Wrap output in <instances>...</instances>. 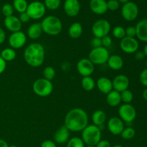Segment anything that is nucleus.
<instances>
[{
	"mask_svg": "<svg viewBox=\"0 0 147 147\" xmlns=\"http://www.w3.org/2000/svg\"><path fill=\"white\" fill-rule=\"evenodd\" d=\"M85 147H96V146H86Z\"/></svg>",
	"mask_w": 147,
	"mask_h": 147,
	"instance_id": "54",
	"label": "nucleus"
},
{
	"mask_svg": "<svg viewBox=\"0 0 147 147\" xmlns=\"http://www.w3.org/2000/svg\"><path fill=\"white\" fill-rule=\"evenodd\" d=\"M142 97H143V98L145 100H146L147 101V88L144 90L143 93H142Z\"/></svg>",
	"mask_w": 147,
	"mask_h": 147,
	"instance_id": "49",
	"label": "nucleus"
},
{
	"mask_svg": "<svg viewBox=\"0 0 147 147\" xmlns=\"http://www.w3.org/2000/svg\"><path fill=\"white\" fill-rule=\"evenodd\" d=\"M120 3H122V4H125V3L129 1V0H118Z\"/></svg>",
	"mask_w": 147,
	"mask_h": 147,
	"instance_id": "51",
	"label": "nucleus"
},
{
	"mask_svg": "<svg viewBox=\"0 0 147 147\" xmlns=\"http://www.w3.org/2000/svg\"><path fill=\"white\" fill-rule=\"evenodd\" d=\"M83 34V27L79 22H74L68 29V34L71 38L78 39Z\"/></svg>",
	"mask_w": 147,
	"mask_h": 147,
	"instance_id": "26",
	"label": "nucleus"
},
{
	"mask_svg": "<svg viewBox=\"0 0 147 147\" xmlns=\"http://www.w3.org/2000/svg\"><path fill=\"white\" fill-rule=\"evenodd\" d=\"M113 37L119 40H121L123 37H126V32H125V29L121 26H116L113 29L112 31Z\"/></svg>",
	"mask_w": 147,
	"mask_h": 147,
	"instance_id": "33",
	"label": "nucleus"
},
{
	"mask_svg": "<svg viewBox=\"0 0 147 147\" xmlns=\"http://www.w3.org/2000/svg\"><path fill=\"white\" fill-rule=\"evenodd\" d=\"M88 125V113L80 108H75L67 112L64 126L70 131H82Z\"/></svg>",
	"mask_w": 147,
	"mask_h": 147,
	"instance_id": "1",
	"label": "nucleus"
},
{
	"mask_svg": "<svg viewBox=\"0 0 147 147\" xmlns=\"http://www.w3.org/2000/svg\"><path fill=\"white\" fill-rule=\"evenodd\" d=\"M45 51L40 43L33 42L29 45L24 51V59L27 65L33 67H38L45 61Z\"/></svg>",
	"mask_w": 147,
	"mask_h": 147,
	"instance_id": "2",
	"label": "nucleus"
},
{
	"mask_svg": "<svg viewBox=\"0 0 147 147\" xmlns=\"http://www.w3.org/2000/svg\"><path fill=\"white\" fill-rule=\"evenodd\" d=\"M40 147H57L56 143L51 140H45L42 142Z\"/></svg>",
	"mask_w": 147,
	"mask_h": 147,
	"instance_id": "43",
	"label": "nucleus"
},
{
	"mask_svg": "<svg viewBox=\"0 0 147 147\" xmlns=\"http://www.w3.org/2000/svg\"><path fill=\"white\" fill-rule=\"evenodd\" d=\"M78 72L83 77L90 76L95 70V65L88 58H82L78 62L76 65Z\"/></svg>",
	"mask_w": 147,
	"mask_h": 147,
	"instance_id": "12",
	"label": "nucleus"
},
{
	"mask_svg": "<svg viewBox=\"0 0 147 147\" xmlns=\"http://www.w3.org/2000/svg\"><path fill=\"white\" fill-rule=\"evenodd\" d=\"M121 102L123 103H131L134 99V94L131 90L129 89L121 92Z\"/></svg>",
	"mask_w": 147,
	"mask_h": 147,
	"instance_id": "32",
	"label": "nucleus"
},
{
	"mask_svg": "<svg viewBox=\"0 0 147 147\" xmlns=\"http://www.w3.org/2000/svg\"><path fill=\"white\" fill-rule=\"evenodd\" d=\"M61 0H45V6L50 10H55L59 8Z\"/></svg>",
	"mask_w": 147,
	"mask_h": 147,
	"instance_id": "35",
	"label": "nucleus"
},
{
	"mask_svg": "<svg viewBox=\"0 0 147 147\" xmlns=\"http://www.w3.org/2000/svg\"><path fill=\"white\" fill-rule=\"evenodd\" d=\"M27 42V35L23 32L18 31L12 32L9 37V44L10 47L15 49H20L24 47Z\"/></svg>",
	"mask_w": 147,
	"mask_h": 147,
	"instance_id": "13",
	"label": "nucleus"
},
{
	"mask_svg": "<svg viewBox=\"0 0 147 147\" xmlns=\"http://www.w3.org/2000/svg\"><path fill=\"white\" fill-rule=\"evenodd\" d=\"M34 93L40 97H47L50 96L53 90V84L50 80L44 78L37 79L32 85Z\"/></svg>",
	"mask_w": 147,
	"mask_h": 147,
	"instance_id": "5",
	"label": "nucleus"
},
{
	"mask_svg": "<svg viewBox=\"0 0 147 147\" xmlns=\"http://www.w3.org/2000/svg\"><path fill=\"white\" fill-rule=\"evenodd\" d=\"M120 7V2L118 0H109L107 1L108 9L111 11H116Z\"/></svg>",
	"mask_w": 147,
	"mask_h": 147,
	"instance_id": "37",
	"label": "nucleus"
},
{
	"mask_svg": "<svg viewBox=\"0 0 147 147\" xmlns=\"http://www.w3.org/2000/svg\"><path fill=\"white\" fill-rule=\"evenodd\" d=\"M26 12L32 20H40L44 17L46 12V7L44 3L39 1H34L28 4Z\"/></svg>",
	"mask_w": 147,
	"mask_h": 147,
	"instance_id": "8",
	"label": "nucleus"
},
{
	"mask_svg": "<svg viewBox=\"0 0 147 147\" xmlns=\"http://www.w3.org/2000/svg\"><path fill=\"white\" fill-rule=\"evenodd\" d=\"M65 14L69 17H76L79 14L80 4L78 0H65L63 5Z\"/></svg>",
	"mask_w": 147,
	"mask_h": 147,
	"instance_id": "16",
	"label": "nucleus"
},
{
	"mask_svg": "<svg viewBox=\"0 0 147 147\" xmlns=\"http://www.w3.org/2000/svg\"><path fill=\"white\" fill-rule=\"evenodd\" d=\"M6 40V33L2 28L0 27V45L3 44Z\"/></svg>",
	"mask_w": 147,
	"mask_h": 147,
	"instance_id": "47",
	"label": "nucleus"
},
{
	"mask_svg": "<svg viewBox=\"0 0 147 147\" xmlns=\"http://www.w3.org/2000/svg\"><path fill=\"white\" fill-rule=\"evenodd\" d=\"M28 4L27 0H14L12 6L14 9L21 14L27 11Z\"/></svg>",
	"mask_w": 147,
	"mask_h": 147,
	"instance_id": "29",
	"label": "nucleus"
},
{
	"mask_svg": "<svg viewBox=\"0 0 147 147\" xmlns=\"http://www.w3.org/2000/svg\"><path fill=\"white\" fill-rule=\"evenodd\" d=\"M4 24L6 28L9 31L12 32L20 31L22 28V24L19 17H15L14 15L9 16V17H5L4 20Z\"/></svg>",
	"mask_w": 147,
	"mask_h": 147,
	"instance_id": "17",
	"label": "nucleus"
},
{
	"mask_svg": "<svg viewBox=\"0 0 147 147\" xmlns=\"http://www.w3.org/2000/svg\"><path fill=\"white\" fill-rule=\"evenodd\" d=\"M112 84H113V90L121 93L129 88L130 81L127 76L120 74L116 76L113 78V80H112Z\"/></svg>",
	"mask_w": 147,
	"mask_h": 147,
	"instance_id": "15",
	"label": "nucleus"
},
{
	"mask_svg": "<svg viewBox=\"0 0 147 147\" xmlns=\"http://www.w3.org/2000/svg\"><path fill=\"white\" fill-rule=\"evenodd\" d=\"M135 27L136 30V37L140 41L147 43V19L140 20Z\"/></svg>",
	"mask_w": 147,
	"mask_h": 147,
	"instance_id": "21",
	"label": "nucleus"
},
{
	"mask_svg": "<svg viewBox=\"0 0 147 147\" xmlns=\"http://www.w3.org/2000/svg\"><path fill=\"white\" fill-rule=\"evenodd\" d=\"M136 135V131L134 128L130 127H126L124 128V129L123 130V131L121 134V136L122 139H125V140H130L132 139Z\"/></svg>",
	"mask_w": 147,
	"mask_h": 147,
	"instance_id": "30",
	"label": "nucleus"
},
{
	"mask_svg": "<svg viewBox=\"0 0 147 147\" xmlns=\"http://www.w3.org/2000/svg\"><path fill=\"white\" fill-rule=\"evenodd\" d=\"M0 56L6 62H10L12 61V60H14L16 58L17 53H16V51L14 49L11 48V47H8V48L4 49L1 52Z\"/></svg>",
	"mask_w": 147,
	"mask_h": 147,
	"instance_id": "28",
	"label": "nucleus"
},
{
	"mask_svg": "<svg viewBox=\"0 0 147 147\" xmlns=\"http://www.w3.org/2000/svg\"><path fill=\"white\" fill-rule=\"evenodd\" d=\"M96 86L100 93L107 95L113 90L112 80L107 77L99 78L96 82Z\"/></svg>",
	"mask_w": 147,
	"mask_h": 147,
	"instance_id": "19",
	"label": "nucleus"
},
{
	"mask_svg": "<svg viewBox=\"0 0 147 147\" xmlns=\"http://www.w3.org/2000/svg\"><path fill=\"white\" fill-rule=\"evenodd\" d=\"M145 57V55L143 51H137L135 53V58L137 60H142Z\"/></svg>",
	"mask_w": 147,
	"mask_h": 147,
	"instance_id": "46",
	"label": "nucleus"
},
{
	"mask_svg": "<svg viewBox=\"0 0 147 147\" xmlns=\"http://www.w3.org/2000/svg\"><path fill=\"white\" fill-rule=\"evenodd\" d=\"M96 147H111L110 142L107 140H100L97 144L96 145Z\"/></svg>",
	"mask_w": 147,
	"mask_h": 147,
	"instance_id": "44",
	"label": "nucleus"
},
{
	"mask_svg": "<svg viewBox=\"0 0 147 147\" xmlns=\"http://www.w3.org/2000/svg\"><path fill=\"white\" fill-rule=\"evenodd\" d=\"M70 139V131L65 126L59 128L54 135L55 142L59 144H63L68 142Z\"/></svg>",
	"mask_w": 147,
	"mask_h": 147,
	"instance_id": "20",
	"label": "nucleus"
},
{
	"mask_svg": "<svg viewBox=\"0 0 147 147\" xmlns=\"http://www.w3.org/2000/svg\"><path fill=\"white\" fill-rule=\"evenodd\" d=\"M108 129L111 134L114 136L121 135L125 128L124 122L119 117H112L108 121Z\"/></svg>",
	"mask_w": 147,
	"mask_h": 147,
	"instance_id": "14",
	"label": "nucleus"
},
{
	"mask_svg": "<svg viewBox=\"0 0 147 147\" xmlns=\"http://www.w3.org/2000/svg\"><path fill=\"white\" fill-rule=\"evenodd\" d=\"M9 147H17V146H16V145H10V146Z\"/></svg>",
	"mask_w": 147,
	"mask_h": 147,
	"instance_id": "53",
	"label": "nucleus"
},
{
	"mask_svg": "<svg viewBox=\"0 0 147 147\" xmlns=\"http://www.w3.org/2000/svg\"><path fill=\"white\" fill-rule=\"evenodd\" d=\"M119 118L124 123H131L136 117V109L131 103H123L119 109Z\"/></svg>",
	"mask_w": 147,
	"mask_h": 147,
	"instance_id": "9",
	"label": "nucleus"
},
{
	"mask_svg": "<svg viewBox=\"0 0 147 147\" xmlns=\"http://www.w3.org/2000/svg\"><path fill=\"white\" fill-rule=\"evenodd\" d=\"M6 67H7V62L3 60L2 57L0 56V75L2 74L5 70Z\"/></svg>",
	"mask_w": 147,
	"mask_h": 147,
	"instance_id": "45",
	"label": "nucleus"
},
{
	"mask_svg": "<svg viewBox=\"0 0 147 147\" xmlns=\"http://www.w3.org/2000/svg\"><path fill=\"white\" fill-rule=\"evenodd\" d=\"M14 11V7H13V6L10 4H4V5L2 6V8H1V12H2L3 15L5 17L13 15Z\"/></svg>",
	"mask_w": 147,
	"mask_h": 147,
	"instance_id": "36",
	"label": "nucleus"
},
{
	"mask_svg": "<svg viewBox=\"0 0 147 147\" xmlns=\"http://www.w3.org/2000/svg\"><path fill=\"white\" fill-rule=\"evenodd\" d=\"M111 28V26L110 22L108 20L101 19L93 23L91 30L95 37H98L101 39L105 36L109 35Z\"/></svg>",
	"mask_w": 147,
	"mask_h": 147,
	"instance_id": "7",
	"label": "nucleus"
},
{
	"mask_svg": "<svg viewBox=\"0 0 147 147\" xmlns=\"http://www.w3.org/2000/svg\"><path fill=\"white\" fill-rule=\"evenodd\" d=\"M146 67H147V60H146Z\"/></svg>",
	"mask_w": 147,
	"mask_h": 147,
	"instance_id": "55",
	"label": "nucleus"
},
{
	"mask_svg": "<svg viewBox=\"0 0 147 147\" xmlns=\"http://www.w3.org/2000/svg\"><path fill=\"white\" fill-rule=\"evenodd\" d=\"M91 45L92 47L93 48H96V47H102V42L101 39L98 38V37H93L91 40Z\"/></svg>",
	"mask_w": 147,
	"mask_h": 147,
	"instance_id": "41",
	"label": "nucleus"
},
{
	"mask_svg": "<svg viewBox=\"0 0 147 147\" xmlns=\"http://www.w3.org/2000/svg\"><path fill=\"white\" fill-rule=\"evenodd\" d=\"M143 52L145 55V57H147V44L144 46V47Z\"/></svg>",
	"mask_w": 147,
	"mask_h": 147,
	"instance_id": "50",
	"label": "nucleus"
},
{
	"mask_svg": "<svg viewBox=\"0 0 147 147\" xmlns=\"http://www.w3.org/2000/svg\"><path fill=\"white\" fill-rule=\"evenodd\" d=\"M106 102L111 107H116L121 103V93L113 90L106 95Z\"/></svg>",
	"mask_w": 147,
	"mask_h": 147,
	"instance_id": "24",
	"label": "nucleus"
},
{
	"mask_svg": "<svg viewBox=\"0 0 147 147\" xmlns=\"http://www.w3.org/2000/svg\"><path fill=\"white\" fill-rule=\"evenodd\" d=\"M9 145L7 144L6 141L3 140V139H0V147H9Z\"/></svg>",
	"mask_w": 147,
	"mask_h": 147,
	"instance_id": "48",
	"label": "nucleus"
},
{
	"mask_svg": "<svg viewBox=\"0 0 147 147\" xmlns=\"http://www.w3.org/2000/svg\"><path fill=\"white\" fill-rule=\"evenodd\" d=\"M121 15L126 21H134L139 15V7L133 1H128L123 4L122 7Z\"/></svg>",
	"mask_w": 147,
	"mask_h": 147,
	"instance_id": "10",
	"label": "nucleus"
},
{
	"mask_svg": "<svg viewBox=\"0 0 147 147\" xmlns=\"http://www.w3.org/2000/svg\"><path fill=\"white\" fill-rule=\"evenodd\" d=\"M55 70L52 66H47L44 69V70H43V76H44V78L50 80V81L54 79L55 76Z\"/></svg>",
	"mask_w": 147,
	"mask_h": 147,
	"instance_id": "34",
	"label": "nucleus"
},
{
	"mask_svg": "<svg viewBox=\"0 0 147 147\" xmlns=\"http://www.w3.org/2000/svg\"><path fill=\"white\" fill-rule=\"evenodd\" d=\"M139 80L144 87L147 88V67L141 72L139 75Z\"/></svg>",
	"mask_w": 147,
	"mask_h": 147,
	"instance_id": "38",
	"label": "nucleus"
},
{
	"mask_svg": "<svg viewBox=\"0 0 147 147\" xmlns=\"http://www.w3.org/2000/svg\"><path fill=\"white\" fill-rule=\"evenodd\" d=\"M43 32L50 36H56L60 34L63 30V24L60 19L54 15L45 17L40 23Z\"/></svg>",
	"mask_w": 147,
	"mask_h": 147,
	"instance_id": "3",
	"label": "nucleus"
},
{
	"mask_svg": "<svg viewBox=\"0 0 147 147\" xmlns=\"http://www.w3.org/2000/svg\"><path fill=\"white\" fill-rule=\"evenodd\" d=\"M89 6L93 13L99 15L105 14L108 11L107 1L106 0H90Z\"/></svg>",
	"mask_w": 147,
	"mask_h": 147,
	"instance_id": "18",
	"label": "nucleus"
},
{
	"mask_svg": "<svg viewBox=\"0 0 147 147\" xmlns=\"http://www.w3.org/2000/svg\"><path fill=\"white\" fill-rule=\"evenodd\" d=\"M43 31L40 23H33L27 30V36L32 40H37L41 37Z\"/></svg>",
	"mask_w": 147,
	"mask_h": 147,
	"instance_id": "23",
	"label": "nucleus"
},
{
	"mask_svg": "<svg viewBox=\"0 0 147 147\" xmlns=\"http://www.w3.org/2000/svg\"><path fill=\"white\" fill-rule=\"evenodd\" d=\"M106 119H107V116H106V113L102 110L95 111L92 114V121L93 124L98 127L103 126L105 122L106 121Z\"/></svg>",
	"mask_w": 147,
	"mask_h": 147,
	"instance_id": "25",
	"label": "nucleus"
},
{
	"mask_svg": "<svg viewBox=\"0 0 147 147\" xmlns=\"http://www.w3.org/2000/svg\"><path fill=\"white\" fill-rule=\"evenodd\" d=\"M109 57H110V53L107 48L99 47L92 49L91 51L89 53L88 58L94 65H100L107 63Z\"/></svg>",
	"mask_w": 147,
	"mask_h": 147,
	"instance_id": "6",
	"label": "nucleus"
},
{
	"mask_svg": "<svg viewBox=\"0 0 147 147\" xmlns=\"http://www.w3.org/2000/svg\"><path fill=\"white\" fill-rule=\"evenodd\" d=\"M81 134V139L87 146H95L101 140V129L94 124L88 125Z\"/></svg>",
	"mask_w": 147,
	"mask_h": 147,
	"instance_id": "4",
	"label": "nucleus"
},
{
	"mask_svg": "<svg viewBox=\"0 0 147 147\" xmlns=\"http://www.w3.org/2000/svg\"><path fill=\"white\" fill-rule=\"evenodd\" d=\"M120 47L126 54H134L139 50V43L135 37H125L121 40Z\"/></svg>",
	"mask_w": 147,
	"mask_h": 147,
	"instance_id": "11",
	"label": "nucleus"
},
{
	"mask_svg": "<svg viewBox=\"0 0 147 147\" xmlns=\"http://www.w3.org/2000/svg\"><path fill=\"white\" fill-rule=\"evenodd\" d=\"M101 42H102V47H109L112 45V38L109 35H106L105 37H102L101 38Z\"/></svg>",
	"mask_w": 147,
	"mask_h": 147,
	"instance_id": "40",
	"label": "nucleus"
},
{
	"mask_svg": "<svg viewBox=\"0 0 147 147\" xmlns=\"http://www.w3.org/2000/svg\"><path fill=\"white\" fill-rule=\"evenodd\" d=\"M66 147H85V144L81 138L75 136L69 139Z\"/></svg>",
	"mask_w": 147,
	"mask_h": 147,
	"instance_id": "31",
	"label": "nucleus"
},
{
	"mask_svg": "<svg viewBox=\"0 0 147 147\" xmlns=\"http://www.w3.org/2000/svg\"><path fill=\"white\" fill-rule=\"evenodd\" d=\"M113 147H124L122 145H119V144H116V145H114Z\"/></svg>",
	"mask_w": 147,
	"mask_h": 147,
	"instance_id": "52",
	"label": "nucleus"
},
{
	"mask_svg": "<svg viewBox=\"0 0 147 147\" xmlns=\"http://www.w3.org/2000/svg\"><path fill=\"white\" fill-rule=\"evenodd\" d=\"M125 32H126V37H135L136 35V27L134 26H129L127 28L125 29Z\"/></svg>",
	"mask_w": 147,
	"mask_h": 147,
	"instance_id": "39",
	"label": "nucleus"
},
{
	"mask_svg": "<svg viewBox=\"0 0 147 147\" xmlns=\"http://www.w3.org/2000/svg\"><path fill=\"white\" fill-rule=\"evenodd\" d=\"M19 19H20V22H21L22 23H27V22H28L30 20H31V19H30V17H29V15L27 14V13L26 12V11L25 12L21 13V14H20Z\"/></svg>",
	"mask_w": 147,
	"mask_h": 147,
	"instance_id": "42",
	"label": "nucleus"
},
{
	"mask_svg": "<svg viewBox=\"0 0 147 147\" xmlns=\"http://www.w3.org/2000/svg\"><path fill=\"white\" fill-rule=\"evenodd\" d=\"M111 70H120L123 66V60L119 55H110L107 63H106Z\"/></svg>",
	"mask_w": 147,
	"mask_h": 147,
	"instance_id": "22",
	"label": "nucleus"
},
{
	"mask_svg": "<svg viewBox=\"0 0 147 147\" xmlns=\"http://www.w3.org/2000/svg\"><path fill=\"white\" fill-rule=\"evenodd\" d=\"M81 86L86 91H91L96 87V82L94 79L90 76L83 77L81 80Z\"/></svg>",
	"mask_w": 147,
	"mask_h": 147,
	"instance_id": "27",
	"label": "nucleus"
}]
</instances>
